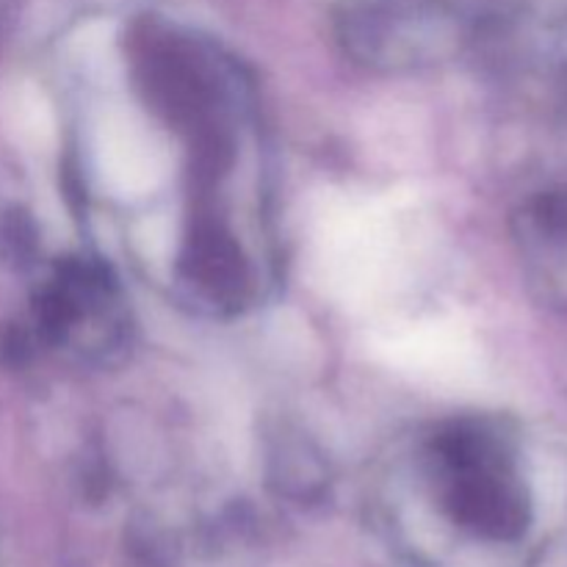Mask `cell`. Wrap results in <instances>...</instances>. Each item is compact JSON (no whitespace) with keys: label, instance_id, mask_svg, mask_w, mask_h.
<instances>
[{"label":"cell","instance_id":"obj_6","mask_svg":"<svg viewBox=\"0 0 567 567\" xmlns=\"http://www.w3.org/2000/svg\"><path fill=\"white\" fill-rule=\"evenodd\" d=\"M271 465H275L277 485L291 496H313L324 485V465H321L319 454L299 437H277Z\"/></svg>","mask_w":567,"mask_h":567},{"label":"cell","instance_id":"obj_5","mask_svg":"<svg viewBox=\"0 0 567 567\" xmlns=\"http://www.w3.org/2000/svg\"><path fill=\"white\" fill-rule=\"evenodd\" d=\"M183 297L210 316H236L258 297V269L219 199L192 203L175 258Z\"/></svg>","mask_w":567,"mask_h":567},{"label":"cell","instance_id":"obj_4","mask_svg":"<svg viewBox=\"0 0 567 567\" xmlns=\"http://www.w3.org/2000/svg\"><path fill=\"white\" fill-rule=\"evenodd\" d=\"M341 42L377 75H415L449 61L454 33L430 0H358L343 17Z\"/></svg>","mask_w":567,"mask_h":567},{"label":"cell","instance_id":"obj_1","mask_svg":"<svg viewBox=\"0 0 567 567\" xmlns=\"http://www.w3.org/2000/svg\"><path fill=\"white\" fill-rule=\"evenodd\" d=\"M131 78L150 114L186 144L188 175H233L247 89L230 64L177 33H147L131 48Z\"/></svg>","mask_w":567,"mask_h":567},{"label":"cell","instance_id":"obj_2","mask_svg":"<svg viewBox=\"0 0 567 567\" xmlns=\"http://www.w3.org/2000/svg\"><path fill=\"white\" fill-rule=\"evenodd\" d=\"M443 515L465 535L513 543L532 524V496L515 463L513 437L487 419L443 421L424 443Z\"/></svg>","mask_w":567,"mask_h":567},{"label":"cell","instance_id":"obj_3","mask_svg":"<svg viewBox=\"0 0 567 567\" xmlns=\"http://www.w3.org/2000/svg\"><path fill=\"white\" fill-rule=\"evenodd\" d=\"M22 330L31 349L61 354L86 369H109L131 347V310L109 264L92 255H70L55 260L39 282Z\"/></svg>","mask_w":567,"mask_h":567}]
</instances>
